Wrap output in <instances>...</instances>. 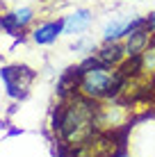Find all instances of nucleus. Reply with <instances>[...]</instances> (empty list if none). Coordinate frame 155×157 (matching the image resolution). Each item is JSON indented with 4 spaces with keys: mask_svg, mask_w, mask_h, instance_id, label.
I'll return each mask as SVG.
<instances>
[{
    "mask_svg": "<svg viewBox=\"0 0 155 157\" xmlns=\"http://www.w3.org/2000/svg\"><path fill=\"white\" fill-rule=\"evenodd\" d=\"M96 55H98V59L105 64V66H110V68L119 66V64L126 59V46L121 41H110V43H105Z\"/></svg>",
    "mask_w": 155,
    "mask_h": 157,
    "instance_id": "obj_5",
    "label": "nucleus"
},
{
    "mask_svg": "<svg viewBox=\"0 0 155 157\" xmlns=\"http://www.w3.org/2000/svg\"><path fill=\"white\" fill-rule=\"evenodd\" d=\"M87 48L94 52V43H89V41H76L73 43V50H87Z\"/></svg>",
    "mask_w": 155,
    "mask_h": 157,
    "instance_id": "obj_11",
    "label": "nucleus"
},
{
    "mask_svg": "<svg viewBox=\"0 0 155 157\" xmlns=\"http://www.w3.org/2000/svg\"><path fill=\"white\" fill-rule=\"evenodd\" d=\"M0 28H2L7 34H12L16 36L21 30H23V25L18 23V18H16V14H5V16H0Z\"/></svg>",
    "mask_w": 155,
    "mask_h": 157,
    "instance_id": "obj_9",
    "label": "nucleus"
},
{
    "mask_svg": "<svg viewBox=\"0 0 155 157\" xmlns=\"http://www.w3.org/2000/svg\"><path fill=\"white\" fill-rule=\"evenodd\" d=\"M146 30L151 32V34H155V12L146 16Z\"/></svg>",
    "mask_w": 155,
    "mask_h": 157,
    "instance_id": "obj_12",
    "label": "nucleus"
},
{
    "mask_svg": "<svg viewBox=\"0 0 155 157\" xmlns=\"http://www.w3.org/2000/svg\"><path fill=\"white\" fill-rule=\"evenodd\" d=\"M60 34H64V18L39 25V28L32 32V39H34L37 43H41V46H48V43L57 41V36H60Z\"/></svg>",
    "mask_w": 155,
    "mask_h": 157,
    "instance_id": "obj_4",
    "label": "nucleus"
},
{
    "mask_svg": "<svg viewBox=\"0 0 155 157\" xmlns=\"http://www.w3.org/2000/svg\"><path fill=\"white\" fill-rule=\"evenodd\" d=\"M141 71H144V57L141 55H130V57H126L123 62L119 64V73L126 75L128 80L139 78Z\"/></svg>",
    "mask_w": 155,
    "mask_h": 157,
    "instance_id": "obj_8",
    "label": "nucleus"
},
{
    "mask_svg": "<svg viewBox=\"0 0 155 157\" xmlns=\"http://www.w3.org/2000/svg\"><path fill=\"white\" fill-rule=\"evenodd\" d=\"M14 14H16V18H18V23L25 28V25H28L30 21H32V14H34V12H32L30 7H23V9H16Z\"/></svg>",
    "mask_w": 155,
    "mask_h": 157,
    "instance_id": "obj_10",
    "label": "nucleus"
},
{
    "mask_svg": "<svg viewBox=\"0 0 155 157\" xmlns=\"http://www.w3.org/2000/svg\"><path fill=\"white\" fill-rule=\"evenodd\" d=\"M82 75H84V71H82L80 66H71V68H66V71L62 73L60 82H57V96H60L62 100H66L68 96L78 94L80 82H82Z\"/></svg>",
    "mask_w": 155,
    "mask_h": 157,
    "instance_id": "obj_3",
    "label": "nucleus"
},
{
    "mask_svg": "<svg viewBox=\"0 0 155 157\" xmlns=\"http://www.w3.org/2000/svg\"><path fill=\"white\" fill-rule=\"evenodd\" d=\"M91 23V12L89 9H78L64 18V34H80Z\"/></svg>",
    "mask_w": 155,
    "mask_h": 157,
    "instance_id": "obj_7",
    "label": "nucleus"
},
{
    "mask_svg": "<svg viewBox=\"0 0 155 157\" xmlns=\"http://www.w3.org/2000/svg\"><path fill=\"white\" fill-rule=\"evenodd\" d=\"M146 25V18L144 16H126V18H114L105 25L103 30V41L110 43V41H121L126 36H130L135 30H139Z\"/></svg>",
    "mask_w": 155,
    "mask_h": 157,
    "instance_id": "obj_2",
    "label": "nucleus"
},
{
    "mask_svg": "<svg viewBox=\"0 0 155 157\" xmlns=\"http://www.w3.org/2000/svg\"><path fill=\"white\" fill-rule=\"evenodd\" d=\"M0 7H2V5H0ZM0 16H2V14H0Z\"/></svg>",
    "mask_w": 155,
    "mask_h": 157,
    "instance_id": "obj_14",
    "label": "nucleus"
},
{
    "mask_svg": "<svg viewBox=\"0 0 155 157\" xmlns=\"http://www.w3.org/2000/svg\"><path fill=\"white\" fill-rule=\"evenodd\" d=\"M103 157H128V153H126V148H116V150H112V153L103 155Z\"/></svg>",
    "mask_w": 155,
    "mask_h": 157,
    "instance_id": "obj_13",
    "label": "nucleus"
},
{
    "mask_svg": "<svg viewBox=\"0 0 155 157\" xmlns=\"http://www.w3.org/2000/svg\"><path fill=\"white\" fill-rule=\"evenodd\" d=\"M148 43H151V32L146 30V25L139 30H135L130 36H126V57L130 55H141L144 50L148 48Z\"/></svg>",
    "mask_w": 155,
    "mask_h": 157,
    "instance_id": "obj_6",
    "label": "nucleus"
},
{
    "mask_svg": "<svg viewBox=\"0 0 155 157\" xmlns=\"http://www.w3.org/2000/svg\"><path fill=\"white\" fill-rule=\"evenodd\" d=\"M0 78H2L7 94L12 98H23L28 94V84L34 78V71L28 66H2L0 68Z\"/></svg>",
    "mask_w": 155,
    "mask_h": 157,
    "instance_id": "obj_1",
    "label": "nucleus"
}]
</instances>
